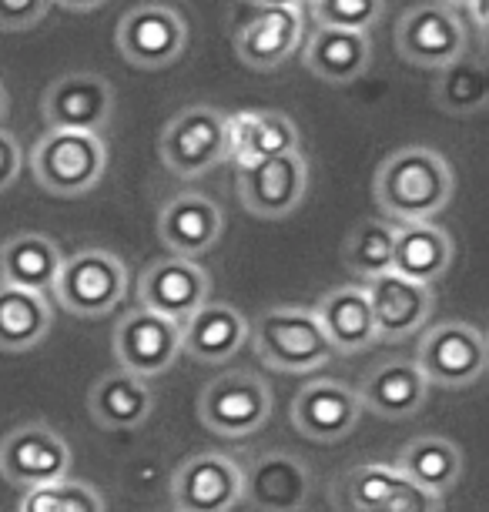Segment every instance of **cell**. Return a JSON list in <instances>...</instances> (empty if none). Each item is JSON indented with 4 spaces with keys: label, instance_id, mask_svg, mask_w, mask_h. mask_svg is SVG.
<instances>
[{
    "label": "cell",
    "instance_id": "32",
    "mask_svg": "<svg viewBox=\"0 0 489 512\" xmlns=\"http://www.w3.org/2000/svg\"><path fill=\"white\" fill-rule=\"evenodd\" d=\"M402 482L396 466L382 462H362V466L345 469L332 486L335 512H372L389 499V492Z\"/></svg>",
    "mask_w": 489,
    "mask_h": 512
},
{
    "label": "cell",
    "instance_id": "11",
    "mask_svg": "<svg viewBox=\"0 0 489 512\" xmlns=\"http://www.w3.org/2000/svg\"><path fill=\"white\" fill-rule=\"evenodd\" d=\"M44 121L51 131L101 134L114 118V88L94 71H71L47 84L41 98Z\"/></svg>",
    "mask_w": 489,
    "mask_h": 512
},
{
    "label": "cell",
    "instance_id": "21",
    "mask_svg": "<svg viewBox=\"0 0 489 512\" xmlns=\"http://www.w3.org/2000/svg\"><path fill=\"white\" fill-rule=\"evenodd\" d=\"M292 151H302V134L289 114L282 111L228 114V161L238 171Z\"/></svg>",
    "mask_w": 489,
    "mask_h": 512
},
{
    "label": "cell",
    "instance_id": "39",
    "mask_svg": "<svg viewBox=\"0 0 489 512\" xmlns=\"http://www.w3.org/2000/svg\"><path fill=\"white\" fill-rule=\"evenodd\" d=\"M51 4H61L67 11H98L108 0H51Z\"/></svg>",
    "mask_w": 489,
    "mask_h": 512
},
{
    "label": "cell",
    "instance_id": "29",
    "mask_svg": "<svg viewBox=\"0 0 489 512\" xmlns=\"http://www.w3.org/2000/svg\"><path fill=\"white\" fill-rule=\"evenodd\" d=\"M396 469L402 479L412 482V486H419V489H426L443 499L446 492H453L459 486L466 459L456 442H449L443 436H419L402 446Z\"/></svg>",
    "mask_w": 489,
    "mask_h": 512
},
{
    "label": "cell",
    "instance_id": "26",
    "mask_svg": "<svg viewBox=\"0 0 489 512\" xmlns=\"http://www.w3.org/2000/svg\"><path fill=\"white\" fill-rule=\"evenodd\" d=\"M61 262L64 255L54 238L37 235V231H17L0 245V285L47 295L54 292Z\"/></svg>",
    "mask_w": 489,
    "mask_h": 512
},
{
    "label": "cell",
    "instance_id": "42",
    "mask_svg": "<svg viewBox=\"0 0 489 512\" xmlns=\"http://www.w3.org/2000/svg\"><path fill=\"white\" fill-rule=\"evenodd\" d=\"M436 4H446V7H453V11H466L473 0H436Z\"/></svg>",
    "mask_w": 489,
    "mask_h": 512
},
{
    "label": "cell",
    "instance_id": "1",
    "mask_svg": "<svg viewBox=\"0 0 489 512\" xmlns=\"http://www.w3.org/2000/svg\"><path fill=\"white\" fill-rule=\"evenodd\" d=\"M453 191L456 181L449 161L436 148H423V144H409V148L386 154L372 181L376 205L399 225L433 221L449 205Z\"/></svg>",
    "mask_w": 489,
    "mask_h": 512
},
{
    "label": "cell",
    "instance_id": "3",
    "mask_svg": "<svg viewBox=\"0 0 489 512\" xmlns=\"http://www.w3.org/2000/svg\"><path fill=\"white\" fill-rule=\"evenodd\" d=\"M34 181L57 198H81L101 185L108 171V144L101 134L51 131L34 141L31 151Z\"/></svg>",
    "mask_w": 489,
    "mask_h": 512
},
{
    "label": "cell",
    "instance_id": "23",
    "mask_svg": "<svg viewBox=\"0 0 489 512\" xmlns=\"http://www.w3.org/2000/svg\"><path fill=\"white\" fill-rule=\"evenodd\" d=\"M299 47H302V11H289V7L258 11L235 34L238 61L252 67V71H275Z\"/></svg>",
    "mask_w": 489,
    "mask_h": 512
},
{
    "label": "cell",
    "instance_id": "13",
    "mask_svg": "<svg viewBox=\"0 0 489 512\" xmlns=\"http://www.w3.org/2000/svg\"><path fill=\"white\" fill-rule=\"evenodd\" d=\"M171 502L178 512H232L242 502V466L215 449L195 452L171 472Z\"/></svg>",
    "mask_w": 489,
    "mask_h": 512
},
{
    "label": "cell",
    "instance_id": "2",
    "mask_svg": "<svg viewBox=\"0 0 489 512\" xmlns=\"http://www.w3.org/2000/svg\"><path fill=\"white\" fill-rule=\"evenodd\" d=\"M248 342L268 369L285 375H305L332 362V345L325 338L312 308L282 305L268 308L248 325Z\"/></svg>",
    "mask_w": 489,
    "mask_h": 512
},
{
    "label": "cell",
    "instance_id": "34",
    "mask_svg": "<svg viewBox=\"0 0 489 512\" xmlns=\"http://www.w3.org/2000/svg\"><path fill=\"white\" fill-rule=\"evenodd\" d=\"M17 512H108V509H104L101 492L88 486V482L61 479V482L27 489Z\"/></svg>",
    "mask_w": 489,
    "mask_h": 512
},
{
    "label": "cell",
    "instance_id": "22",
    "mask_svg": "<svg viewBox=\"0 0 489 512\" xmlns=\"http://www.w3.org/2000/svg\"><path fill=\"white\" fill-rule=\"evenodd\" d=\"M312 312L319 318L322 332L329 338L335 355H359L379 345L366 288L335 285L319 298V305H315Z\"/></svg>",
    "mask_w": 489,
    "mask_h": 512
},
{
    "label": "cell",
    "instance_id": "40",
    "mask_svg": "<svg viewBox=\"0 0 489 512\" xmlns=\"http://www.w3.org/2000/svg\"><path fill=\"white\" fill-rule=\"evenodd\" d=\"M248 4L262 7V11H275V7H289V11H299L302 0H248Z\"/></svg>",
    "mask_w": 489,
    "mask_h": 512
},
{
    "label": "cell",
    "instance_id": "4",
    "mask_svg": "<svg viewBox=\"0 0 489 512\" xmlns=\"http://www.w3.org/2000/svg\"><path fill=\"white\" fill-rule=\"evenodd\" d=\"M128 295V268L114 251L81 248L61 262L54 298L67 315L104 318Z\"/></svg>",
    "mask_w": 489,
    "mask_h": 512
},
{
    "label": "cell",
    "instance_id": "16",
    "mask_svg": "<svg viewBox=\"0 0 489 512\" xmlns=\"http://www.w3.org/2000/svg\"><path fill=\"white\" fill-rule=\"evenodd\" d=\"M208 282L205 268L191 258H161L151 262L141 275L138 285V308H148L155 315H165L171 322H185L208 302Z\"/></svg>",
    "mask_w": 489,
    "mask_h": 512
},
{
    "label": "cell",
    "instance_id": "19",
    "mask_svg": "<svg viewBox=\"0 0 489 512\" xmlns=\"http://www.w3.org/2000/svg\"><path fill=\"white\" fill-rule=\"evenodd\" d=\"M225 231V211L208 195L185 191L171 198L158 215V238L175 258H201L222 241Z\"/></svg>",
    "mask_w": 489,
    "mask_h": 512
},
{
    "label": "cell",
    "instance_id": "6",
    "mask_svg": "<svg viewBox=\"0 0 489 512\" xmlns=\"http://www.w3.org/2000/svg\"><path fill=\"white\" fill-rule=\"evenodd\" d=\"M161 161L178 178H201L228 161V114L208 104L178 111L158 138Z\"/></svg>",
    "mask_w": 489,
    "mask_h": 512
},
{
    "label": "cell",
    "instance_id": "30",
    "mask_svg": "<svg viewBox=\"0 0 489 512\" xmlns=\"http://www.w3.org/2000/svg\"><path fill=\"white\" fill-rule=\"evenodd\" d=\"M54 325L47 295L27 288L0 285V352H31L44 342Z\"/></svg>",
    "mask_w": 489,
    "mask_h": 512
},
{
    "label": "cell",
    "instance_id": "38",
    "mask_svg": "<svg viewBox=\"0 0 489 512\" xmlns=\"http://www.w3.org/2000/svg\"><path fill=\"white\" fill-rule=\"evenodd\" d=\"M24 168V151L17 138L7 128H0V191L14 188V181L21 178Z\"/></svg>",
    "mask_w": 489,
    "mask_h": 512
},
{
    "label": "cell",
    "instance_id": "9",
    "mask_svg": "<svg viewBox=\"0 0 489 512\" xmlns=\"http://www.w3.org/2000/svg\"><path fill=\"white\" fill-rule=\"evenodd\" d=\"M305 195H309V161L302 151L278 154L238 171V201L255 218H289L295 208H302Z\"/></svg>",
    "mask_w": 489,
    "mask_h": 512
},
{
    "label": "cell",
    "instance_id": "31",
    "mask_svg": "<svg viewBox=\"0 0 489 512\" xmlns=\"http://www.w3.org/2000/svg\"><path fill=\"white\" fill-rule=\"evenodd\" d=\"M433 101L439 111L453 114V118H469V114L483 111L489 101V71L483 57L463 54L456 61H449L446 67H439L433 84Z\"/></svg>",
    "mask_w": 489,
    "mask_h": 512
},
{
    "label": "cell",
    "instance_id": "18",
    "mask_svg": "<svg viewBox=\"0 0 489 512\" xmlns=\"http://www.w3.org/2000/svg\"><path fill=\"white\" fill-rule=\"evenodd\" d=\"M362 419L359 392L335 379H315L302 385L292 399V425L312 442H339Z\"/></svg>",
    "mask_w": 489,
    "mask_h": 512
},
{
    "label": "cell",
    "instance_id": "27",
    "mask_svg": "<svg viewBox=\"0 0 489 512\" xmlns=\"http://www.w3.org/2000/svg\"><path fill=\"white\" fill-rule=\"evenodd\" d=\"M372 61L369 34L359 31H335V27H319L302 47V64L312 77L325 84H352L366 74Z\"/></svg>",
    "mask_w": 489,
    "mask_h": 512
},
{
    "label": "cell",
    "instance_id": "33",
    "mask_svg": "<svg viewBox=\"0 0 489 512\" xmlns=\"http://www.w3.org/2000/svg\"><path fill=\"white\" fill-rule=\"evenodd\" d=\"M392 238H396V228L386 225V221H376V218L359 221L342 245L345 268L356 278H362L366 285L372 278L392 272Z\"/></svg>",
    "mask_w": 489,
    "mask_h": 512
},
{
    "label": "cell",
    "instance_id": "10",
    "mask_svg": "<svg viewBox=\"0 0 489 512\" xmlns=\"http://www.w3.org/2000/svg\"><path fill=\"white\" fill-rule=\"evenodd\" d=\"M396 51L402 61L439 71L466 54V21L446 4H416L396 24Z\"/></svg>",
    "mask_w": 489,
    "mask_h": 512
},
{
    "label": "cell",
    "instance_id": "28",
    "mask_svg": "<svg viewBox=\"0 0 489 512\" xmlns=\"http://www.w3.org/2000/svg\"><path fill=\"white\" fill-rule=\"evenodd\" d=\"M151 409H155V392L148 379L124 369L101 375L88 392V412L101 429H138L148 422Z\"/></svg>",
    "mask_w": 489,
    "mask_h": 512
},
{
    "label": "cell",
    "instance_id": "17",
    "mask_svg": "<svg viewBox=\"0 0 489 512\" xmlns=\"http://www.w3.org/2000/svg\"><path fill=\"white\" fill-rule=\"evenodd\" d=\"M372 325H376L379 342H406L416 332H423V325L436 312V295L433 288L416 285L399 278L396 272H386L372 278L366 288Z\"/></svg>",
    "mask_w": 489,
    "mask_h": 512
},
{
    "label": "cell",
    "instance_id": "5",
    "mask_svg": "<svg viewBox=\"0 0 489 512\" xmlns=\"http://www.w3.org/2000/svg\"><path fill=\"white\" fill-rule=\"evenodd\" d=\"M198 419L205 429L225 439L255 436L272 419V389L255 372H222L201 389Z\"/></svg>",
    "mask_w": 489,
    "mask_h": 512
},
{
    "label": "cell",
    "instance_id": "7",
    "mask_svg": "<svg viewBox=\"0 0 489 512\" xmlns=\"http://www.w3.org/2000/svg\"><path fill=\"white\" fill-rule=\"evenodd\" d=\"M419 372L439 389H466L483 379L489 365L486 335L469 322H439L419 338L416 359Z\"/></svg>",
    "mask_w": 489,
    "mask_h": 512
},
{
    "label": "cell",
    "instance_id": "12",
    "mask_svg": "<svg viewBox=\"0 0 489 512\" xmlns=\"http://www.w3.org/2000/svg\"><path fill=\"white\" fill-rule=\"evenodd\" d=\"M71 472V446L44 422H24L0 439V476L21 489L61 482Z\"/></svg>",
    "mask_w": 489,
    "mask_h": 512
},
{
    "label": "cell",
    "instance_id": "20",
    "mask_svg": "<svg viewBox=\"0 0 489 512\" xmlns=\"http://www.w3.org/2000/svg\"><path fill=\"white\" fill-rule=\"evenodd\" d=\"M433 385L426 382V375L419 372V365L412 359H389L379 362L359 385V402L362 409L386 422H406L412 419L429 399Z\"/></svg>",
    "mask_w": 489,
    "mask_h": 512
},
{
    "label": "cell",
    "instance_id": "36",
    "mask_svg": "<svg viewBox=\"0 0 489 512\" xmlns=\"http://www.w3.org/2000/svg\"><path fill=\"white\" fill-rule=\"evenodd\" d=\"M372 512H443V499L402 479L399 486L389 492V499Z\"/></svg>",
    "mask_w": 489,
    "mask_h": 512
},
{
    "label": "cell",
    "instance_id": "14",
    "mask_svg": "<svg viewBox=\"0 0 489 512\" xmlns=\"http://www.w3.org/2000/svg\"><path fill=\"white\" fill-rule=\"evenodd\" d=\"M312 486V466L285 449H265L242 466V502L258 512H299Z\"/></svg>",
    "mask_w": 489,
    "mask_h": 512
},
{
    "label": "cell",
    "instance_id": "24",
    "mask_svg": "<svg viewBox=\"0 0 489 512\" xmlns=\"http://www.w3.org/2000/svg\"><path fill=\"white\" fill-rule=\"evenodd\" d=\"M456 255L453 235L439 228L436 221H412L399 225L392 238V272L406 282L433 288L449 272Z\"/></svg>",
    "mask_w": 489,
    "mask_h": 512
},
{
    "label": "cell",
    "instance_id": "41",
    "mask_svg": "<svg viewBox=\"0 0 489 512\" xmlns=\"http://www.w3.org/2000/svg\"><path fill=\"white\" fill-rule=\"evenodd\" d=\"M7 111H11V101H7V88L0 84V128H4V121H7Z\"/></svg>",
    "mask_w": 489,
    "mask_h": 512
},
{
    "label": "cell",
    "instance_id": "25",
    "mask_svg": "<svg viewBox=\"0 0 489 512\" xmlns=\"http://www.w3.org/2000/svg\"><path fill=\"white\" fill-rule=\"evenodd\" d=\"M248 342V318L232 305L205 302L181 322V352L201 365H222Z\"/></svg>",
    "mask_w": 489,
    "mask_h": 512
},
{
    "label": "cell",
    "instance_id": "15",
    "mask_svg": "<svg viewBox=\"0 0 489 512\" xmlns=\"http://www.w3.org/2000/svg\"><path fill=\"white\" fill-rule=\"evenodd\" d=\"M181 355V325L148 308H131L114 325V359L124 372L151 379L168 372Z\"/></svg>",
    "mask_w": 489,
    "mask_h": 512
},
{
    "label": "cell",
    "instance_id": "35",
    "mask_svg": "<svg viewBox=\"0 0 489 512\" xmlns=\"http://www.w3.org/2000/svg\"><path fill=\"white\" fill-rule=\"evenodd\" d=\"M319 27L335 31H359L366 34L372 24H379L386 0H309Z\"/></svg>",
    "mask_w": 489,
    "mask_h": 512
},
{
    "label": "cell",
    "instance_id": "8",
    "mask_svg": "<svg viewBox=\"0 0 489 512\" xmlns=\"http://www.w3.org/2000/svg\"><path fill=\"white\" fill-rule=\"evenodd\" d=\"M114 44L128 64L141 67V71H161L185 54L188 24L168 4H138L121 14Z\"/></svg>",
    "mask_w": 489,
    "mask_h": 512
},
{
    "label": "cell",
    "instance_id": "37",
    "mask_svg": "<svg viewBox=\"0 0 489 512\" xmlns=\"http://www.w3.org/2000/svg\"><path fill=\"white\" fill-rule=\"evenodd\" d=\"M51 0H0V31H31L44 21Z\"/></svg>",
    "mask_w": 489,
    "mask_h": 512
}]
</instances>
